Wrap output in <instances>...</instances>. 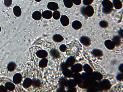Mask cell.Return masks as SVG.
Wrapping results in <instances>:
<instances>
[{"mask_svg":"<svg viewBox=\"0 0 123 92\" xmlns=\"http://www.w3.org/2000/svg\"><path fill=\"white\" fill-rule=\"evenodd\" d=\"M80 12L81 14L86 18L92 17L94 13V9L91 5L82 6L80 8Z\"/></svg>","mask_w":123,"mask_h":92,"instance_id":"1","label":"cell"},{"mask_svg":"<svg viewBox=\"0 0 123 92\" xmlns=\"http://www.w3.org/2000/svg\"><path fill=\"white\" fill-rule=\"evenodd\" d=\"M50 56L53 59H59L61 57V56L58 50L55 48H53L49 51Z\"/></svg>","mask_w":123,"mask_h":92,"instance_id":"2","label":"cell"},{"mask_svg":"<svg viewBox=\"0 0 123 92\" xmlns=\"http://www.w3.org/2000/svg\"><path fill=\"white\" fill-rule=\"evenodd\" d=\"M81 43L86 46H88L91 44V40L88 36L83 35L81 36L79 39Z\"/></svg>","mask_w":123,"mask_h":92,"instance_id":"3","label":"cell"},{"mask_svg":"<svg viewBox=\"0 0 123 92\" xmlns=\"http://www.w3.org/2000/svg\"><path fill=\"white\" fill-rule=\"evenodd\" d=\"M101 4L102 6L105 8L113 10L114 5L109 0H104L102 1Z\"/></svg>","mask_w":123,"mask_h":92,"instance_id":"4","label":"cell"},{"mask_svg":"<svg viewBox=\"0 0 123 92\" xmlns=\"http://www.w3.org/2000/svg\"><path fill=\"white\" fill-rule=\"evenodd\" d=\"M37 56L38 58L42 59L46 58L48 55V53L46 51L43 49L38 50L36 53Z\"/></svg>","mask_w":123,"mask_h":92,"instance_id":"5","label":"cell"},{"mask_svg":"<svg viewBox=\"0 0 123 92\" xmlns=\"http://www.w3.org/2000/svg\"><path fill=\"white\" fill-rule=\"evenodd\" d=\"M22 77L21 74L20 73L15 74L13 78V83L16 85H18L21 83Z\"/></svg>","mask_w":123,"mask_h":92,"instance_id":"6","label":"cell"},{"mask_svg":"<svg viewBox=\"0 0 123 92\" xmlns=\"http://www.w3.org/2000/svg\"><path fill=\"white\" fill-rule=\"evenodd\" d=\"M42 83L39 79L34 78L32 79V86L34 88H38L42 86Z\"/></svg>","mask_w":123,"mask_h":92,"instance_id":"7","label":"cell"},{"mask_svg":"<svg viewBox=\"0 0 123 92\" xmlns=\"http://www.w3.org/2000/svg\"><path fill=\"white\" fill-rule=\"evenodd\" d=\"M32 79L29 77H27L24 80L22 85L24 88L27 89L32 86Z\"/></svg>","mask_w":123,"mask_h":92,"instance_id":"8","label":"cell"},{"mask_svg":"<svg viewBox=\"0 0 123 92\" xmlns=\"http://www.w3.org/2000/svg\"><path fill=\"white\" fill-rule=\"evenodd\" d=\"M104 44L106 47L110 50L114 49L115 46L114 42L110 40H106L104 42Z\"/></svg>","mask_w":123,"mask_h":92,"instance_id":"9","label":"cell"},{"mask_svg":"<svg viewBox=\"0 0 123 92\" xmlns=\"http://www.w3.org/2000/svg\"><path fill=\"white\" fill-rule=\"evenodd\" d=\"M60 21L61 24L64 26H67L69 24V19L68 17L66 15L62 16Z\"/></svg>","mask_w":123,"mask_h":92,"instance_id":"10","label":"cell"},{"mask_svg":"<svg viewBox=\"0 0 123 92\" xmlns=\"http://www.w3.org/2000/svg\"><path fill=\"white\" fill-rule=\"evenodd\" d=\"M47 7L49 9L53 11H56L59 8L58 4L53 2H49L48 4Z\"/></svg>","mask_w":123,"mask_h":92,"instance_id":"11","label":"cell"},{"mask_svg":"<svg viewBox=\"0 0 123 92\" xmlns=\"http://www.w3.org/2000/svg\"><path fill=\"white\" fill-rule=\"evenodd\" d=\"M17 65L16 63L13 61H11L9 62L7 65V69L9 72H13L16 69Z\"/></svg>","mask_w":123,"mask_h":92,"instance_id":"12","label":"cell"},{"mask_svg":"<svg viewBox=\"0 0 123 92\" xmlns=\"http://www.w3.org/2000/svg\"><path fill=\"white\" fill-rule=\"evenodd\" d=\"M48 61V59L46 58L42 59L39 61L38 63L39 67L42 69L46 68L47 66Z\"/></svg>","mask_w":123,"mask_h":92,"instance_id":"13","label":"cell"},{"mask_svg":"<svg viewBox=\"0 0 123 92\" xmlns=\"http://www.w3.org/2000/svg\"><path fill=\"white\" fill-rule=\"evenodd\" d=\"M91 54L94 57H98L103 55L102 51L100 49H94L91 52Z\"/></svg>","mask_w":123,"mask_h":92,"instance_id":"14","label":"cell"},{"mask_svg":"<svg viewBox=\"0 0 123 92\" xmlns=\"http://www.w3.org/2000/svg\"><path fill=\"white\" fill-rule=\"evenodd\" d=\"M52 38L54 42L57 43L62 42L64 39V38L62 36L59 34L54 35L53 36Z\"/></svg>","mask_w":123,"mask_h":92,"instance_id":"15","label":"cell"},{"mask_svg":"<svg viewBox=\"0 0 123 92\" xmlns=\"http://www.w3.org/2000/svg\"><path fill=\"white\" fill-rule=\"evenodd\" d=\"M72 26L74 29L78 30L81 28L82 25L81 23L79 20H75L72 23Z\"/></svg>","mask_w":123,"mask_h":92,"instance_id":"16","label":"cell"},{"mask_svg":"<svg viewBox=\"0 0 123 92\" xmlns=\"http://www.w3.org/2000/svg\"><path fill=\"white\" fill-rule=\"evenodd\" d=\"M13 12L15 15L17 17H19L21 15L22 12L21 9L18 6H16L14 7Z\"/></svg>","mask_w":123,"mask_h":92,"instance_id":"17","label":"cell"},{"mask_svg":"<svg viewBox=\"0 0 123 92\" xmlns=\"http://www.w3.org/2000/svg\"><path fill=\"white\" fill-rule=\"evenodd\" d=\"M42 15L43 17L44 18L49 19L52 18L53 16V13L52 12L47 10L43 12Z\"/></svg>","mask_w":123,"mask_h":92,"instance_id":"18","label":"cell"},{"mask_svg":"<svg viewBox=\"0 0 123 92\" xmlns=\"http://www.w3.org/2000/svg\"><path fill=\"white\" fill-rule=\"evenodd\" d=\"M121 38L118 35H114L111 39L114 42L115 46H119L121 44Z\"/></svg>","mask_w":123,"mask_h":92,"instance_id":"19","label":"cell"},{"mask_svg":"<svg viewBox=\"0 0 123 92\" xmlns=\"http://www.w3.org/2000/svg\"><path fill=\"white\" fill-rule=\"evenodd\" d=\"M75 59L73 57L71 56L68 58L65 62L67 67L72 66L75 62Z\"/></svg>","mask_w":123,"mask_h":92,"instance_id":"20","label":"cell"},{"mask_svg":"<svg viewBox=\"0 0 123 92\" xmlns=\"http://www.w3.org/2000/svg\"><path fill=\"white\" fill-rule=\"evenodd\" d=\"M5 86L7 90L10 91H12L15 89V86L14 84L11 82L8 81L6 83Z\"/></svg>","mask_w":123,"mask_h":92,"instance_id":"21","label":"cell"},{"mask_svg":"<svg viewBox=\"0 0 123 92\" xmlns=\"http://www.w3.org/2000/svg\"><path fill=\"white\" fill-rule=\"evenodd\" d=\"M112 3L114 6L117 9H121L122 7V4L120 0H113Z\"/></svg>","mask_w":123,"mask_h":92,"instance_id":"22","label":"cell"},{"mask_svg":"<svg viewBox=\"0 0 123 92\" xmlns=\"http://www.w3.org/2000/svg\"><path fill=\"white\" fill-rule=\"evenodd\" d=\"M42 15L39 11H37L34 12L32 14V17L34 20H39L41 19Z\"/></svg>","mask_w":123,"mask_h":92,"instance_id":"23","label":"cell"},{"mask_svg":"<svg viewBox=\"0 0 123 92\" xmlns=\"http://www.w3.org/2000/svg\"><path fill=\"white\" fill-rule=\"evenodd\" d=\"M66 77H61L59 79L58 81V84L59 86H65L67 80Z\"/></svg>","mask_w":123,"mask_h":92,"instance_id":"24","label":"cell"},{"mask_svg":"<svg viewBox=\"0 0 123 92\" xmlns=\"http://www.w3.org/2000/svg\"><path fill=\"white\" fill-rule=\"evenodd\" d=\"M63 2L65 6L67 8H70L73 6V3L71 0H63Z\"/></svg>","mask_w":123,"mask_h":92,"instance_id":"25","label":"cell"},{"mask_svg":"<svg viewBox=\"0 0 123 92\" xmlns=\"http://www.w3.org/2000/svg\"><path fill=\"white\" fill-rule=\"evenodd\" d=\"M100 26L103 28H106L109 26V23L106 20H101L99 23Z\"/></svg>","mask_w":123,"mask_h":92,"instance_id":"26","label":"cell"},{"mask_svg":"<svg viewBox=\"0 0 123 92\" xmlns=\"http://www.w3.org/2000/svg\"><path fill=\"white\" fill-rule=\"evenodd\" d=\"M71 70L69 69H66L62 71V73L64 76L66 77H69L71 74Z\"/></svg>","mask_w":123,"mask_h":92,"instance_id":"27","label":"cell"},{"mask_svg":"<svg viewBox=\"0 0 123 92\" xmlns=\"http://www.w3.org/2000/svg\"><path fill=\"white\" fill-rule=\"evenodd\" d=\"M53 18L55 20H58L60 17L61 15L60 12L58 11H55L53 14Z\"/></svg>","mask_w":123,"mask_h":92,"instance_id":"28","label":"cell"},{"mask_svg":"<svg viewBox=\"0 0 123 92\" xmlns=\"http://www.w3.org/2000/svg\"><path fill=\"white\" fill-rule=\"evenodd\" d=\"M113 11V10L107 9L102 7V13L108 15L111 14Z\"/></svg>","mask_w":123,"mask_h":92,"instance_id":"29","label":"cell"},{"mask_svg":"<svg viewBox=\"0 0 123 92\" xmlns=\"http://www.w3.org/2000/svg\"><path fill=\"white\" fill-rule=\"evenodd\" d=\"M59 49L61 52H66L67 49V47L65 44H62L60 46Z\"/></svg>","mask_w":123,"mask_h":92,"instance_id":"30","label":"cell"},{"mask_svg":"<svg viewBox=\"0 0 123 92\" xmlns=\"http://www.w3.org/2000/svg\"><path fill=\"white\" fill-rule=\"evenodd\" d=\"M67 67L65 63L62 62L60 64V69L61 71H62L65 69L67 68Z\"/></svg>","mask_w":123,"mask_h":92,"instance_id":"31","label":"cell"},{"mask_svg":"<svg viewBox=\"0 0 123 92\" xmlns=\"http://www.w3.org/2000/svg\"><path fill=\"white\" fill-rule=\"evenodd\" d=\"M12 3V0H4V4L5 6L8 7L11 6Z\"/></svg>","mask_w":123,"mask_h":92,"instance_id":"32","label":"cell"},{"mask_svg":"<svg viewBox=\"0 0 123 92\" xmlns=\"http://www.w3.org/2000/svg\"><path fill=\"white\" fill-rule=\"evenodd\" d=\"M94 0H83V4L86 6L90 5L93 3Z\"/></svg>","mask_w":123,"mask_h":92,"instance_id":"33","label":"cell"},{"mask_svg":"<svg viewBox=\"0 0 123 92\" xmlns=\"http://www.w3.org/2000/svg\"><path fill=\"white\" fill-rule=\"evenodd\" d=\"M56 92H66V91L65 87L62 86H59L58 88L56 90Z\"/></svg>","mask_w":123,"mask_h":92,"instance_id":"34","label":"cell"},{"mask_svg":"<svg viewBox=\"0 0 123 92\" xmlns=\"http://www.w3.org/2000/svg\"><path fill=\"white\" fill-rule=\"evenodd\" d=\"M8 90L5 86L3 85L0 86V92H7Z\"/></svg>","mask_w":123,"mask_h":92,"instance_id":"35","label":"cell"},{"mask_svg":"<svg viewBox=\"0 0 123 92\" xmlns=\"http://www.w3.org/2000/svg\"><path fill=\"white\" fill-rule=\"evenodd\" d=\"M73 3L76 5H80L81 3V0H71Z\"/></svg>","mask_w":123,"mask_h":92,"instance_id":"36","label":"cell"},{"mask_svg":"<svg viewBox=\"0 0 123 92\" xmlns=\"http://www.w3.org/2000/svg\"><path fill=\"white\" fill-rule=\"evenodd\" d=\"M117 79L119 81H121L123 79V75L121 73H119L117 75L116 77Z\"/></svg>","mask_w":123,"mask_h":92,"instance_id":"37","label":"cell"},{"mask_svg":"<svg viewBox=\"0 0 123 92\" xmlns=\"http://www.w3.org/2000/svg\"><path fill=\"white\" fill-rule=\"evenodd\" d=\"M118 36L120 38H123V29H120L118 31Z\"/></svg>","mask_w":123,"mask_h":92,"instance_id":"38","label":"cell"},{"mask_svg":"<svg viewBox=\"0 0 123 92\" xmlns=\"http://www.w3.org/2000/svg\"><path fill=\"white\" fill-rule=\"evenodd\" d=\"M118 69L120 72L122 73L123 72V63L120 64L118 67Z\"/></svg>","mask_w":123,"mask_h":92,"instance_id":"39","label":"cell"},{"mask_svg":"<svg viewBox=\"0 0 123 92\" xmlns=\"http://www.w3.org/2000/svg\"><path fill=\"white\" fill-rule=\"evenodd\" d=\"M35 0L37 2H39L41 1L42 0Z\"/></svg>","mask_w":123,"mask_h":92,"instance_id":"40","label":"cell"},{"mask_svg":"<svg viewBox=\"0 0 123 92\" xmlns=\"http://www.w3.org/2000/svg\"><path fill=\"white\" fill-rule=\"evenodd\" d=\"M1 31V28L0 26V33Z\"/></svg>","mask_w":123,"mask_h":92,"instance_id":"41","label":"cell"}]
</instances>
